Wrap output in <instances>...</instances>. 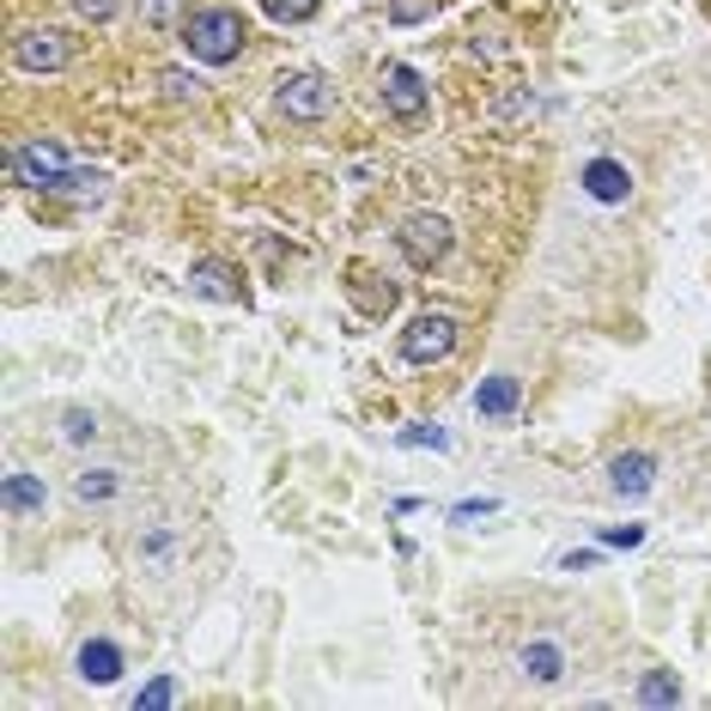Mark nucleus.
Listing matches in <instances>:
<instances>
[{"instance_id":"obj_1","label":"nucleus","mask_w":711,"mask_h":711,"mask_svg":"<svg viewBox=\"0 0 711 711\" xmlns=\"http://www.w3.org/2000/svg\"><path fill=\"white\" fill-rule=\"evenodd\" d=\"M183 43H189V55L207 61V67L237 61V49H244V13H237V7H201V13L183 19Z\"/></svg>"},{"instance_id":"obj_2","label":"nucleus","mask_w":711,"mask_h":711,"mask_svg":"<svg viewBox=\"0 0 711 711\" xmlns=\"http://www.w3.org/2000/svg\"><path fill=\"white\" fill-rule=\"evenodd\" d=\"M456 335H462V323L450 311H420L408 329H402V359H408V365H438V359L456 353Z\"/></svg>"},{"instance_id":"obj_3","label":"nucleus","mask_w":711,"mask_h":711,"mask_svg":"<svg viewBox=\"0 0 711 711\" xmlns=\"http://www.w3.org/2000/svg\"><path fill=\"white\" fill-rule=\"evenodd\" d=\"M383 110H390L402 128H420L426 110H432V92H426V79L414 74L408 61H390V67H383Z\"/></svg>"},{"instance_id":"obj_4","label":"nucleus","mask_w":711,"mask_h":711,"mask_svg":"<svg viewBox=\"0 0 711 711\" xmlns=\"http://www.w3.org/2000/svg\"><path fill=\"white\" fill-rule=\"evenodd\" d=\"M395 244H402V256L414 268H438L450 256V219L444 213H408L402 232H395Z\"/></svg>"},{"instance_id":"obj_5","label":"nucleus","mask_w":711,"mask_h":711,"mask_svg":"<svg viewBox=\"0 0 711 711\" xmlns=\"http://www.w3.org/2000/svg\"><path fill=\"white\" fill-rule=\"evenodd\" d=\"M67 61H74V43L55 25H25L13 37V67H25V74H61Z\"/></svg>"},{"instance_id":"obj_6","label":"nucleus","mask_w":711,"mask_h":711,"mask_svg":"<svg viewBox=\"0 0 711 711\" xmlns=\"http://www.w3.org/2000/svg\"><path fill=\"white\" fill-rule=\"evenodd\" d=\"M335 110V86L323 74H292L280 79V116L292 122H323Z\"/></svg>"},{"instance_id":"obj_7","label":"nucleus","mask_w":711,"mask_h":711,"mask_svg":"<svg viewBox=\"0 0 711 711\" xmlns=\"http://www.w3.org/2000/svg\"><path fill=\"white\" fill-rule=\"evenodd\" d=\"M13 177L49 195V189L67 177V153L55 140H25V146H13Z\"/></svg>"},{"instance_id":"obj_8","label":"nucleus","mask_w":711,"mask_h":711,"mask_svg":"<svg viewBox=\"0 0 711 711\" xmlns=\"http://www.w3.org/2000/svg\"><path fill=\"white\" fill-rule=\"evenodd\" d=\"M651 487H657V456H651V450H620V456L608 462V493L645 499Z\"/></svg>"},{"instance_id":"obj_9","label":"nucleus","mask_w":711,"mask_h":711,"mask_svg":"<svg viewBox=\"0 0 711 711\" xmlns=\"http://www.w3.org/2000/svg\"><path fill=\"white\" fill-rule=\"evenodd\" d=\"M584 195L602 201V207H620V201L632 195V171L620 158H590V165H584Z\"/></svg>"},{"instance_id":"obj_10","label":"nucleus","mask_w":711,"mask_h":711,"mask_svg":"<svg viewBox=\"0 0 711 711\" xmlns=\"http://www.w3.org/2000/svg\"><path fill=\"white\" fill-rule=\"evenodd\" d=\"M189 292H201V298H219V304H244L237 268H232V262H219V256H201V262L189 268Z\"/></svg>"},{"instance_id":"obj_11","label":"nucleus","mask_w":711,"mask_h":711,"mask_svg":"<svg viewBox=\"0 0 711 711\" xmlns=\"http://www.w3.org/2000/svg\"><path fill=\"white\" fill-rule=\"evenodd\" d=\"M517 402H523V383L505 377V371H499V377H487L481 390H474V414H481V420H511Z\"/></svg>"},{"instance_id":"obj_12","label":"nucleus","mask_w":711,"mask_h":711,"mask_svg":"<svg viewBox=\"0 0 711 711\" xmlns=\"http://www.w3.org/2000/svg\"><path fill=\"white\" fill-rule=\"evenodd\" d=\"M79 675L92 687H110L122 675V645H110V639H86L79 645Z\"/></svg>"},{"instance_id":"obj_13","label":"nucleus","mask_w":711,"mask_h":711,"mask_svg":"<svg viewBox=\"0 0 711 711\" xmlns=\"http://www.w3.org/2000/svg\"><path fill=\"white\" fill-rule=\"evenodd\" d=\"M0 499H7V517H25V511H43V499H49V493H43L37 474L13 469V474H7V493H0Z\"/></svg>"},{"instance_id":"obj_14","label":"nucleus","mask_w":711,"mask_h":711,"mask_svg":"<svg viewBox=\"0 0 711 711\" xmlns=\"http://www.w3.org/2000/svg\"><path fill=\"white\" fill-rule=\"evenodd\" d=\"M347 292H353V304H359L365 316L395 311V286H390V280H377V274H365V268H359V274L347 280Z\"/></svg>"},{"instance_id":"obj_15","label":"nucleus","mask_w":711,"mask_h":711,"mask_svg":"<svg viewBox=\"0 0 711 711\" xmlns=\"http://www.w3.org/2000/svg\"><path fill=\"white\" fill-rule=\"evenodd\" d=\"M116 469H86V474H74V499L79 505H104V499H116Z\"/></svg>"},{"instance_id":"obj_16","label":"nucleus","mask_w":711,"mask_h":711,"mask_svg":"<svg viewBox=\"0 0 711 711\" xmlns=\"http://www.w3.org/2000/svg\"><path fill=\"white\" fill-rule=\"evenodd\" d=\"M523 669L535 675V681H560V675H566V657H560V645L535 639V645H523Z\"/></svg>"},{"instance_id":"obj_17","label":"nucleus","mask_w":711,"mask_h":711,"mask_svg":"<svg viewBox=\"0 0 711 711\" xmlns=\"http://www.w3.org/2000/svg\"><path fill=\"white\" fill-rule=\"evenodd\" d=\"M675 699H681L675 669H651L645 681H639V706H675Z\"/></svg>"},{"instance_id":"obj_18","label":"nucleus","mask_w":711,"mask_h":711,"mask_svg":"<svg viewBox=\"0 0 711 711\" xmlns=\"http://www.w3.org/2000/svg\"><path fill=\"white\" fill-rule=\"evenodd\" d=\"M134 13H140V25H177V19H189V0H134Z\"/></svg>"},{"instance_id":"obj_19","label":"nucleus","mask_w":711,"mask_h":711,"mask_svg":"<svg viewBox=\"0 0 711 711\" xmlns=\"http://www.w3.org/2000/svg\"><path fill=\"white\" fill-rule=\"evenodd\" d=\"M316 7H323V0H262V13L274 19V25H304V19H316Z\"/></svg>"},{"instance_id":"obj_20","label":"nucleus","mask_w":711,"mask_h":711,"mask_svg":"<svg viewBox=\"0 0 711 711\" xmlns=\"http://www.w3.org/2000/svg\"><path fill=\"white\" fill-rule=\"evenodd\" d=\"M438 13V0H390V25H426Z\"/></svg>"},{"instance_id":"obj_21","label":"nucleus","mask_w":711,"mask_h":711,"mask_svg":"<svg viewBox=\"0 0 711 711\" xmlns=\"http://www.w3.org/2000/svg\"><path fill=\"white\" fill-rule=\"evenodd\" d=\"M61 438H67V444H92V438H98V420H92L86 408H67V414H61Z\"/></svg>"},{"instance_id":"obj_22","label":"nucleus","mask_w":711,"mask_h":711,"mask_svg":"<svg viewBox=\"0 0 711 711\" xmlns=\"http://www.w3.org/2000/svg\"><path fill=\"white\" fill-rule=\"evenodd\" d=\"M171 699H177V681L158 675V681H146L140 693H134V711H158V706H171Z\"/></svg>"},{"instance_id":"obj_23","label":"nucleus","mask_w":711,"mask_h":711,"mask_svg":"<svg viewBox=\"0 0 711 711\" xmlns=\"http://www.w3.org/2000/svg\"><path fill=\"white\" fill-rule=\"evenodd\" d=\"M158 86H165V98H195V74H183V67H165Z\"/></svg>"},{"instance_id":"obj_24","label":"nucleus","mask_w":711,"mask_h":711,"mask_svg":"<svg viewBox=\"0 0 711 711\" xmlns=\"http://www.w3.org/2000/svg\"><path fill=\"white\" fill-rule=\"evenodd\" d=\"M122 0H74V13L79 19H92V25H104V19H116Z\"/></svg>"},{"instance_id":"obj_25","label":"nucleus","mask_w":711,"mask_h":711,"mask_svg":"<svg viewBox=\"0 0 711 711\" xmlns=\"http://www.w3.org/2000/svg\"><path fill=\"white\" fill-rule=\"evenodd\" d=\"M402 444H408V450H420V444H432V450H444V444H450V438H444V432H438V426H408V432H402Z\"/></svg>"},{"instance_id":"obj_26","label":"nucleus","mask_w":711,"mask_h":711,"mask_svg":"<svg viewBox=\"0 0 711 711\" xmlns=\"http://www.w3.org/2000/svg\"><path fill=\"white\" fill-rule=\"evenodd\" d=\"M602 541H608V548H639V541H645V529H639V523H627V529H602Z\"/></svg>"},{"instance_id":"obj_27","label":"nucleus","mask_w":711,"mask_h":711,"mask_svg":"<svg viewBox=\"0 0 711 711\" xmlns=\"http://www.w3.org/2000/svg\"><path fill=\"white\" fill-rule=\"evenodd\" d=\"M487 511H499V499H462V505H456V523H469V517H487Z\"/></svg>"}]
</instances>
